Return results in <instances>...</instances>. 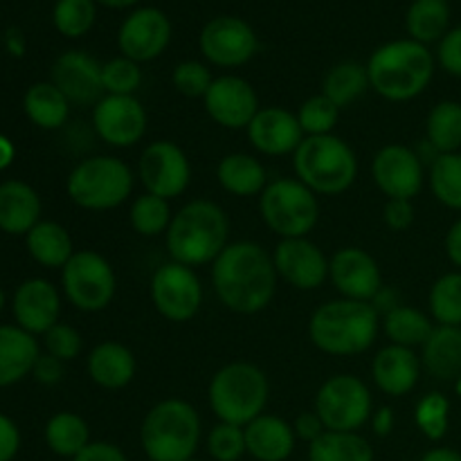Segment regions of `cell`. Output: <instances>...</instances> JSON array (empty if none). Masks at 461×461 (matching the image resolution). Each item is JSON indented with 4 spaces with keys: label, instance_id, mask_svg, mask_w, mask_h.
<instances>
[{
    "label": "cell",
    "instance_id": "bcb514c9",
    "mask_svg": "<svg viewBox=\"0 0 461 461\" xmlns=\"http://www.w3.org/2000/svg\"><path fill=\"white\" fill-rule=\"evenodd\" d=\"M207 453L214 461H239L248 453L246 430L234 423L219 421L207 435Z\"/></svg>",
    "mask_w": 461,
    "mask_h": 461
},
{
    "label": "cell",
    "instance_id": "d6986e66",
    "mask_svg": "<svg viewBox=\"0 0 461 461\" xmlns=\"http://www.w3.org/2000/svg\"><path fill=\"white\" fill-rule=\"evenodd\" d=\"M102 66L97 59L81 50H68L50 70V81L61 90L72 106H95L104 97Z\"/></svg>",
    "mask_w": 461,
    "mask_h": 461
},
{
    "label": "cell",
    "instance_id": "9c48e42d",
    "mask_svg": "<svg viewBox=\"0 0 461 461\" xmlns=\"http://www.w3.org/2000/svg\"><path fill=\"white\" fill-rule=\"evenodd\" d=\"M259 214L277 237H306L320 219L318 194L297 178H277L261 192Z\"/></svg>",
    "mask_w": 461,
    "mask_h": 461
},
{
    "label": "cell",
    "instance_id": "1f68e13d",
    "mask_svg": "<svg viewBox=\"0 0 461 461\" xmlns=\"http://www.w3.org/2000/svg\"><path fill=\"white\" fill-rule=\"evenodd\" d=\"M221 187L232 196H261L268 185L264 165L250 153H230L216 167Z\"/></svg>",
    "mask_w": 461,
    "mask_h": 461
},
{
    "label": "cell",
    "instance_id": "836d02e7",
    "mask_svg": "<svg viewBox=\"0 0 461 461\" xmlns=\"http://www.w3.org/2000/svg\"><path fill=\"white\" fill-rule=\"evenodd\" d=\"M45 444L54 455L75 459L90 446V428L84 417L75 412H57L45 423Z\"/></svg>",
    "mask_w": 461,
    "mask_h": 461
},
{
    "label": "cell",
    "instance_id": "d590c367",
    "mask_svg": "<svg viewBox=\"0 0 461 461\" xmlns=\"http://www.w3.org/2000/svg\"><path fill=\"white\" fill-rule=\"evenodd\" d=\"M383 329H385V336L390 338L392 345L414 349V347L426 345L430 333L435 331V324L423 311L401 304L387 315H383Z\"/></svg>",
    "mask_w": 461,
    "mask_h": 461
},
{
    "label": "cell",
    "instance_id": "7402d4cb",
    "mask_svg": "<svg viewBox=\"0 0 461 461\" xmlns=\"http://www.w3.org/2000/svg\"><path fill=\"white\" fill-rule=\"evenodd\" d=\"M14 320L32 336H45L61 315V295L57 286L43 277L25 279L12 297Z\"/></svg>",
    "mask_w": 461,
    "mask_h": 461
},
{
    "label": "cell",
    "instance_id": "681fc988",
    "mask_svg": "<svg viewBox=\"0 0 461 461\" xmlns=\"http://www.w3.org/2000/svg\"><path fill=\"white\" fill-rule=\"evenodd\" d=\"M437 61L448 75L461 77V25L448 30V34L439 41Z\"/></svg>",
    "mask_w": 461,
    "mask_h": 461
},
{
    "label": "cell",
    "instance_id": "9f6ffc18",
    "mask_svg": "<svg viewBox=\"0 0 461 461\" xmlns=\"http://www.w3.org/2000/svg\"><path fill=\"white\" fill-rule=\"evenodd\" d=\"M446 255L457 268H461V219L455 221L446 234Z\"/></svg>",
    "mask_w": 461,
    "mask_h": 461
},
{
    "label": "cell",
    "instance_id": "f5cc1de1",
    "mask_svg": "<svg viewBox=\"0 0 461 461\" xmlns=\"http://www.w3.org/2000/svg\"><path fill=\"white\" fill-rule=\"evenodd\" d=\"M21 450V430L16 421L0 412V461H12Z\"/></svg>",
    "mask_w": 461,
    "mask_h": 461
},
{
    "label": "cell",
    "instance_id": "db71d44e",
    "mask_svg": "<svg viewBox=\"0 0 461 461\" xmlns=\"http://www.w3.org/2000/svg\"><path fill=\"white\" fill-rule=\"evenodd\" d=\"M70 461H129V459H126V455L122 453L120 446L108 444V441H90L88 448Z\"/></svg>",
    "mask_w": 461,
    "mask_h": 461
},
{
    "label": "cell",
    "instance_id": "52a82bcc",
    "mask_svg": "<svg viewBox=\"0 0 461 461\" xmlns=\"http://www.w3.org/2000/svg\"><path fill=\"white\" fill-rule=\"evenodd\" d=\"M207 396L219 421L246 428L268 405V376L252 363H230L212 376Z\"/></svg>",
    "mask_w": 461,
    "mask_h": 461
},
{
    "label": "cell",
    "instance_id": "816d5d0a",
    "mask_svg": "<svg viewBox=\"0 0 461 461\" xmlns=\"http://www.w3.org/2000/svg\"><path fill=\"white\" fill-rule=\"evenodd\" d=\"M63 374H66V363H63V360L54 358V356L50 354H41L39 360H36L32 376H34V381L41 383V385H57V383L63 381Z\"/></svg>",
    "mask_w": 461,
    "mask_h": 461
},
{
    "label": "cell",
    "instance_id": "ba28073f",
    "mask_svg": "<svg viewBox=\"0 0 461 461\" xmlns=\"http://www.w3.org/2000/svg\"><path fill=\"white\" fill-rule=\"evenodd\" d=\"M135 185L133 171L115 156H93L81 160L68 176V196L81 210L106 212L120 207Z\"/></svg>",
    "mask_w": 461,
    "mask_h": 461
},
{
    "label": "cell",
    "instance_id": "d4e9b609",
    "mask_svg": "<svg viewBox=\"0 0 461 461\" xmlns=\"http://www.w3.org/2000/svg\"><path fill=\"white\" fill-rule=\"evenodd\" d=\"M39 356L36 336L18 324H0V387H12L30 376Z\"/></svg>",
    "mask_w": 461,
    "mask_h": 461
},
{
    "label": "cell",
    "instance_id": "ffe728a7",
    "mask_svg": "<svg viewBox=\"0 0 461 461\" xmlns=\"http://www.w3.org/2000/svg\"><path fill=\"white\" fill-rule=\"evenodd\" d=\"M277 277L297 291H315L329 277V259L311 239H282L273 252Z\"/></svg>",
    "mask_w": 461,
    "mask_h": 461
},
{
    "label": "cell",
    "instance_id": "11a10c76",
    "mask_svg": "<svg viewBox=\"0 0 461 461\" xmlns=\"http://www.w3.org/2000/svg\"><path fill=\"white\" fill-rule=\"evenodd\" d=\"M293 430H295L297 439L306 441V444H313L318 437L324 435V430H327V428H324L322 419H320L318 412L313 410V412L300 414V417L295 419V423H293Z\"/></svg>",
    "mask_w": 461,
    "mask_h": 461
},
{
    "label": "cell",
    "instance_id": "4316f807",
    "mask_svg": "<svg viewBox=\"0 0 461 461\" xmlns=\"http://www.w3.org/2000/svg\"><path fill=\"white\" fill-rule=\"evenodd\" d=\"M248 455L257 461H286L295 450V430L284 419L261 414L246 428Z\"/></svg>",
    "mask_w": 461,
    "mask_h": 461
},
{
    "label": "cell",
    "instance_id": "9a60e30c",
    "mask_svg": "<svg viewBox=\"0 0 461 461\" xmlns=\"http://www.w3.org/2000/svg\"><path fill=\"white\" fill-rule=\"evenodd\" d=\"M93 129L111 147H135L147 133V111L135 95H104L93 106Z\"/></svg>",
    "mask_w": 461,
    "mask_h": 461
},
{
    "label": "cell",
    "instance_id": "e0dca14e",
    "mask_svg": "<svg viewBox=\"0 0 461 461\" xmlns=\"http://www.w3.org/2000/svg\"><path fill=\"white\" fill-rule=\"evenodd\" d=\"M205 111L219 126L230 131L248 129L259 113V97L250 81L243 77H214L210 90L203 97Z\"/></svg>",
    "mask_w": 461,
    "mask_h": 461
},
{
    "label": "cell",
    "instance_id": "f6af8a7d",
    "mask_svg": "<svg viewBox=\"0 0 461 461\" xmlns=\"http://www.w3.org/2000/svg\"><path fill=\"white\" fill-rule=\"evenodd\" d=\"M102 81L106 95H135L142 86V70H140V63L120 54L104 63Z\"/></svg>",
    "mask_w": 461,
    "mask_h": 461
},
{
    "label": "cell",
    "instance_id": "680465c9",
    "mask_svg": "<svg viewBox=\"0 0 461 461\" xmlns=\"http://www.w3.org/2000/svg\"><path fill=\"white\" fill-rule=\"evenodd\" d=\"M14 158H16V149H14L12 140H9L7 135H0V171L12 167Z\"/></svg>",
    "mask_w": 461,
    "mask_h": 461
},
{
    "label": "cell",
    "instance_id": "6da1fadb",
    "mask_svg": "<svg viewBox=\"0 0 461 461\" xmlns=\"http://www.w3.org/2000/svg\"><path fill=\"white\" fill-rule=\"evenodd\" d=\"M273 255L255 241H234L212 264V284L225 309L255 315L268 309L277 291Z\"/></svg>",
    "mask_w": 461,
    "mask_h": 461
},
{
    "label": "cell",
    "instance_id": "7a4b0ae2",
    "mask_svg": "<svg viewBox=\"0 0 461 461\" xmlns=\"http://www.w3.org/2000/svg\"><path fill=\"white\" fill-rule=\"evenodd\" d=\"M165 239L167 252L176 264L189 268L214 264L216 257L230 246V219L214 201L198 198L174 214Z\"/></svg>",
    "mask_w": 461,
    "mask_h": 461
},
{
    "label": "cell",
    "instance_id": "ab89813d",
    "mask_svg": "<svg viewBox=\"0 0 461 461\" xmlns=\"http://www.w3.org/2000/svg\"><path fill=\"white\" fill-rule=\"evenodd\" d=\"M430 187L437 201L461 212V153H441L430 165Z\"/></svg>",
    "mask_w": 461,
    "mask_h": 461
},
{
    "label": "cell",
    "instance_id": "6125c7cd",
    "mask_svg": "<svg viewBox=\"0 0 461 461\" xmlns=\"http://www.w3.org/2000/svg\"><path fill=\"white\" fill-rule=\"evenodd\" d=\"M97 5H104L108 9H126V7H135L140 0H95Z\"/></svg>",
    "mask_w": 461,
    "mask_h": 461
},
{
    "label": "cell",
    "instance_id": "cb8c5ba5",
    "mask_svg": "<svg viewBox=\"0 0 461 461\" xmlns=\"http://www.w3.org/2000/svg\"><path fill=\"white\" fill-rule=\"evenodd\" d=\"M421 358L414 354V349L399 345L383 347L376 354L372 363V378L381 392L387 396H401L410 394L417 387L419 378H421Z\"/></svg>",
    "mask_w": 461,
    "mask_h": 461
},
{
    "label": "cell",
    "instance_id": "c3c4849f",
    "mask_svg": "<svg viewBox=\"0 0 461 461\" xmlns=\"http://www.w3.org/2000/svg\"><path fill=\"white\" fill-rule=\"evenodd\" d=\"M43 347L45 354L54 356L63 363H70V360L79 358L81 349H84V340H81V333L75 327L66 322H57L43 336Z\"/></svg>",
    "mask_w": 461,
    "mask_h": 461
},
{
    "label": "cell",
    "instance_id": "7dc6e473",
    "mask_svg": "<svg viewBox=\"0 0 461 461\" xmlns=\"http://www.w3.org/2000/svg\"><path fill=\"white\" fill-rule=\"evenodd\" d=\"M212 77L210 68L201 61H194V59H187V61H180L178 66L171 72V84L185 97H205L207 90H210Z\"/></svg>",
    "mask_w": 461,
    "mask_h": 461
},
{
    "label": "cell",
    "instance_id": "30bf717a",
    "mask_svg": "<svg viewBox=\"0 0 461 461\" xmlns=\"http://www.w3.org/2000/svg\"><path fill=\"white\" fill-rule=\"evenodd\" d=\"M66 300L84 313H99L113 302L117 277L111 261L95 250H77L61 268Z\"/></svg>",
    "mask_w": 461,
    "mask_h": 461
},
{
    "label": "cell",
    "instance_id": "4fadbf2b",
    "mask_svg": "<svg viewBox=\"0 0 461 461\" xmlns=\"http://www.w3.org/2000/svg\"><path fill=\"white\" fill-rule=\"evenodd\" d=\"M138 176L144 189L165 201L185 194L192 180V165L183 149L169 140L151 142L140 156Z\"/></svg>",
    "mask_w": 461,
    "mask_h": 461
},
{
    "label": "cell",
    "instance_id": "f907efd6",
    "mask_svg": "<svg viewBox=\"0 0 461 461\" xmlns=\"http://www.w3.org/2000/svg\"><path fill=\"white\" fill-rule=\"evenodd\" d=\"M385 225L394 232H403L414 223V207L412 201H403V198H390L383 212Z\"/></svg>",
    "mask_w": 461,
    "mask_h": 461
},
{
    "label": "cell",
    "instance_id": "83f0119b",
    "mask_svg": "<svg viewBox=\"0 0 461 461\" xmlns=\"http://www.w3.org/2000/svg\"><path fill=\"white\" fill-rule=\"evenodd\" d=\"M135 356L120 342H99L88 356V376L104 390H122L135 378Z\"/></svg>",
    "mask_w": 461,
    "mask_h": 461
},
{
    "label": "cell",
    "instance_id": "f546056e",
    "mask_svg": "<svg viewBox=\"0 0 461 461\" xmlns=\"http://www.w3.org/2000/svg\"><path fill=\"white\" fill-rule=\"evenodd\" d=\"M25 246L32 259L45 268H63L77 252L70 232L57 221H39L25 234Z\"/></svg>",
    "mask_w": 461,
    "mask_h": 461
},
{
    "label": "cell",
    "instance_id": "5bb4252c",
    "mask_svg": "<svg viewBox=\"0 0 461 461\" xmlns=\"http://www.w3.org/2000/svg\"><path fill=\"white\" fill-rule=\"evenodd\" d=\"M201 52L212 66H246L257 54L259 41L248 21L239 16H216L201 30Z\"/></svg>",
    "mask_w": 461,
    "mask_h": 461
},
{
    "label": "cell",
    "instance_id": "74e56055",
    "mask_svg": "<svg viewBox=\"0 0 461 461\" xmlns=\"http://www.w3.org/2000/svg\"><path fill=\"white\" fill-rule=\"evenodd\" d=\"M426 142L437 153H457L461 149V104L446 99L430 111L426 122Z\"/></svg>",
    "mask_w": 461,
    "mask_h": 461
},
{
    "label": "cell",
    "instance_id": "8fae6325",
    "mask_svg": "<svg viewBox=\"0 0 461 461\" xmlns=\"http://www.w3.org/2000/svg\"><path fill=\"white\" fill-rule=\"evenodd\" d=\"M315 412L333 432H358L372 419L374 403L369 387L351 374L327 378L315 396Z\"/></svg>",
    "mask_w": 461,
    "mask_h": 461
},
{
    "label": "cell",
    "instance_id": "7c38bea8",
    "mask_svg": "<svg viewBox=\"0 0 461 461\" xmlns=\"http://www.w3.org/2000/svg\"><path fill=\"white\" fill-rule=\"evenodd\" d=\"M151 302L169 322H189L203 304V284L189 266L162 264L151 277Z\"/></svg>",
    "mask_w": 461,
    "mask_h": 461
},
{
    "label": "cell",
    "instance_id": "03108f58",
    "mask_svg": "<svg viewBox=\"0 0 461 461\" xmlns=\"http://www.w3.org/2000/svg\"><path fill=\"white\" fill-rule=\"evenodd\" d=\"M189 461H201V459H189Z\"/></svg>",
    "mask_w": 461,
    "mask_h": 461
},
{
    "label": "cell",
    "instance_id": "d6a6232c",
    "mask_svg": "<svg viewBox=\"0 0 461 461\" xmlns=\"http://www.w3.org/2000/svg\"><path fill=\"white\" fill-rule=\"evenodd\" d=\"M405 30L417 43H439L450 30L448 0H414L405 14Z\"/></svg>",
    "mask_w": 461,
    "mask_h": 461
},
{
    "label": "cell",
    "instance_id": "91938a15",
    "mask_svg": "<svg viewBox=\"0 0 461 461\" xmlns=\"http://www.w3.org/2000/svg\"><path fill=\"white\" fill-rule=\"evenodd\" d=\"M5 43H7V50L14 54V57H23L25 54V39L18 30H9L7 36H5Z\"/></svg>",
    "mask_w": 461,
    "mask_h": 461
},
{
    "label": "cell",
    "instance_id": "7bdbcfd3",
    "mask_svg": "<svg viewBox=\"0 0 461 461\" xmlns=\"http://www.w3.org/2000/svg\"><path fill=\"white\" fill-rule=\"evenodd\" d=\"M295 115L306 138H311V135H331V131L338 124V117H340V108L320 93L315 97L306 99Z\"/></svg>",
    "mask_w": 461,
    "mask_h": 461
},
{
    "label": "cell",
    "instance_id": "6f0895ef",
    "mask_svg": "<svg viewBox=\"0 0 461 461\" xmlns=\"http://www.w3.org/2000/svg\"><path fill=\"white\" fill-rule=\"evenodd\" d=\"M372 428L378 437H387L392 430H394V412L392 408L383 405L376 412L372 414Z\"/></svg>",
    "mask_w": 461,
    "mask_h": 461
},
{
    "label": "cell",
    "instance_id": "8992f818",
    "mask_svg": "<svg viewBox=\"0 0 461 461\" xmlns=\"http://www.w3.org/2000/svg\"><path fill=\"white\" fill-rule=\"evenodd\" d=\"M293 169L313 194L338 196L356 183L358 158L338 135H311L293 153Z\"/></svg>",
    "mask_w": 461,
    "mask_h": 461
},
{
    "label": "cell",
    "instance_id": "2e32d148",
    "mask_svg": "<svg viewBox=\"0 0 461 461\" xmlns=\"http://www.w3.org/2000/svg\"><path fill=\"white\" fill-rule=\"evenodd\" d=\"M171 43V21L162 9L138 7L124 18L117 32L122 57L147 63L160 57Z\"/></svg>",
    "mask_w": 461,
    "mask_h": 461
},
{
    "label": "cell",
    "instance_id": "f35d334b",
    "mask_svg": "<svg viewBox=\"0 0 461 461\" xmlns=\"http://www.w3.org/2000/svg\"><path fill=\"white\" fill-rule=\"evenodd\" d=\"M129 219L131 228H133L140 237L153 239L160 237V234H167L174 214H171L169 201L144 192L140 194L133 201V205H131Z\"/></svg>",
    "mask_w": 461,
    "mask_h": 461
},
{
    "label": "cell",
    "instance_id": "e7e4bbea",
    "mask_svg": "<svg viewBox=\"0 0 461 461\" xmlns=\"http://www.w3.org/2000/svg\"><path fill=\"white\" fill-rule=\"evenodd\" d=\"M455 387H457V394L461 396V376L457 378V381H455Z\"/></svg>",
    "mask_w": 461,
    "mask_h": 461
},
{
    "label": "cell",
    "instance_id": "3957f363",
    "mask_svg": "<svg viewBox=\"0 0 461 461\" xmlns=\"http://www.w3.org/2000/svg\"><path fill=\"white\" fill-rule=\"evenodd\" d=\"M437 59L430 48L412 39L390 41L367 61L369 88L390 102H410L430 86Z\"/></svg>",
    "mask_w": 461,
    "mask_h": 461
},
{
    "label": "cell",
    "instance_id": "8d00e7d4",
    "mask_svg": "<svg viewBox=\"0 0 461 461\" xmlns=\"http://www.w3.org/2000/svg\"><path fill=\"white\" fill-rule=\"evenodd\" d=\"M369 88L367 66L356 61H342L327 72L322 81V95L331 99L338 108H347L363 97Z\"/></svg>",
    "mask_w": 461,
    "mask_h": 461
},
{
    "label": "cell",
    "instance_id": "ac0fdd59",
    "mask_svg": "<svg viewBox=\"0 0 461 461\" xmlns=\"http://www.w3.org/2000/svg\"><path fill=\"white\" fill-rule=\"evenodd\" d=\"M372 178L390 198L412 201L423 187V160L417 151L403 144H387L374 156Z\"/></svg>",
    "mask_w": 461,
    "mask_h": 461
},
{
    "label": "cell",
    "instance_id": "b9f144b4",
    "mask_svg": "<svg viewBox=\"0 0 461 461\" xmlns=\"http://www.w3.org/2000/svg\"><path fill=\"white\" fill-rule=\"evenodd\" d=\"M430 313L437 324L461 327V273L441 275L430 288Z\"/></svg>",
    "mask_w": 461,
    "mask_h": 461
},
{
    "label": "cell",
    "instance_id": "94428289",
    "mask_svg": "<svg viewBox=\"0 0 461 461\" xmlns=\"http://www.w3.org/2000/svg\"><path fill=\"white\" fill-rule=\"evenodd\" d=\"M419 461H461V455L453 448H432Z\"/></svg>",
    "mask_w": 461,
    "mask_h": 461
},
{
    "label": "cell",
    "instance_id": "277c9868",
    "mask_svg": "<svg viewBox=\"0 0 461 461\" xmlns=\"http://www.w3.org/2000/svg\"><path fill=\"white\" fill-rule=\"evenodd\" d=\"M381 329V315L372 302L331 300L315 309L309 320V338L329 356H356L374 345Z\"/></svg>",
    "mask_w": 461,
    "mask_h": 461
},
{
    "label": "cell",
    "instance_id": "60d3db41",
    "mask_svg": "<svg viewBox=\"0 0 461 461\" xmlns=\"http://www.w3.org/2000/svg\"><path fill=\"white\" fill-rule=\"evenodd\" d=\"M97 18L95 0H57L52 9V23L66 39H81L88 34Z\"/></svg>",
    "mask_w": 461,
    "mask_h": 461
},
{
    "label": "cell",
    "instance_id": "e575fe53",
    "mask_svg": "<svg viewBox=\"0 0 461 461\" xmlns=\"http://www.w3.org/2000/svg\"><path fill=\"white\" fill-rule=\"evenodd\" d=\"M309 461H374V448L358 432L324 430L309 444Z\"/></svg>",
    "mask_w": 461,
    "mask_h": 461
},
{
    "label": "cell",
    "instance_id": "484cf974",
    "mask_svg": "<svg viewBox=\"0 0 461 461\" xmlns=\"http://www.w3.org/2000/svg\"><path fill=\"white\" fill-rule=\"evenodd\" d=\"M41 196L23 180L0 183V230L12 237H25L41 221Z\"/></svg>",
    "mask_w": 461,
    "mask_h": 461
},
{
    "label": "cell",
    "instance_id": "5b68a950",
    "mask_svg": "<svg viewBox=\"0 0 461 461\" xmlns=\"http://www.w3.org/2000/svg\"><path fill=\"white\" fill-rule=\"evenodd\" d=\"M140 444L149 461H189L201 444V417L183 399L153 405L140 428Z\"/></svg>",
    "mask_w": 461,
    "mask_h": 461
},
{
    "label": "cell",
    "instance_id": "44dd1931",
    "mask_svg": "<svg viewBox=\"0 0 461 461\" xmlns=\"http://www.w3.org/2000/svg\"><path fill=\"white\" fill-rule=\"evenodd\" d=\"M329 279L347 300L372 302L383 288L381 268L363 248H342L329 259Z\"/></svg>",
    "mask_w": 461,
    "mask_h": 461
},
{
    "label": "cell",
    "instance_id": "ee69618b",
    "mask_svg": "<svg viewBox=\"0 0 461 461\" xmlns=\"http://www.w3.org/2000/svg\"><path fill=\"white\" fill-rule=\"evenodd\" d=\"M448 417H450V403L444 394L432 392L426 394L417 403V412H414V421L417 428L428 437L430 441L444 439L448 432Z\"/></svg>",
    "mask_w": 461,
    "mask_h": 461
},
{
    "label": "cell",
    "instance_id": "f1b7e54d",
    "mask_svg": "<svg viewBox=\"0 0 461 461\" xmlns=\"http://www.w3.org/2000/svg\"><path fill=\"white\" fill-rule=\"evenodd\" d=\"M421 349L423 369L437 381H457L461 376V327L437 324Z\"/></svg>",
    "mask_w": 461,
    "mask_h": 461
},
{
    "label": "cell",
    "instance_id": "be15d7a7",
    "mask_svg": "<svg viewBox=\"0 0 461 461\" xmlns=\"http://www.w3.org/2000/svg\"><path fill=\"white\" fill-rule=\"evenodd\" d=\"M5 302H7V297H5V291L0 288V313H3V309H5Z\"/></svg>",
    "mask_w": 461,
    "mask_h": 461
},
{
    "label": "cell",
    "instance_id": "4dcf8cb0",
    "mask_svg": "<svg viewBox=\"0 0 461 461\" xmlns=\"http://www.w3.org/2000/svg\"><path fill=\"white\" fill-rule=\"evenodd\" d=\"M70 106L66 95L52 81H39L27 88L23 97V111L27 120L43 131H57L70 117Z\"/></svg>",
    "mask_w": 461,
    "mask_h": 461
},
{
    "label": "cell",
    "instance_id": "603a6c76",
    "mask_svg": "<svg viewBox=\"0 0 461 461\" xmlns=\"http://www.w3.org/2000/svg\"><path fill=\"white\" fill-rule=\"evenodd\" d=\"M246 131L252 147L259 153H264V156L295 153L297 147L306 138L295 113L279 106L259 108V113H257L255 120L250 122Z\"/></svg>",
    "mask_w": 461,
    "mask_h": 461
}]
</instances>
